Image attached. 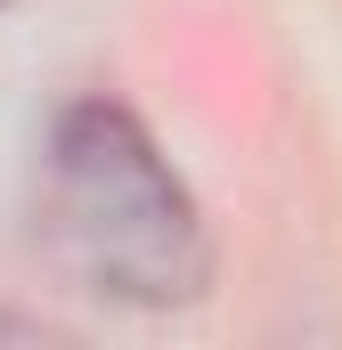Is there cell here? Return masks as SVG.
Listing matches in <instances>:
<instances>
[{
  "label": "cell",
  "mask_w": 342,
  "mask_h": 350,
  "mask_svg": "<svg viewBox=\"0 0 342 350\" xmlns=\"http://www.w3.org/2000/svg\"><path fill=\"white\" fill-rule=\"evenodd\" d=\"M41 253L82 293L171 310L196 301L212 277V237L171 172V155L147 139V122L114 98H82L57 114L41 155Z\"/></svg>",
  "instance_id": "obj_1"
}]
</instances>
